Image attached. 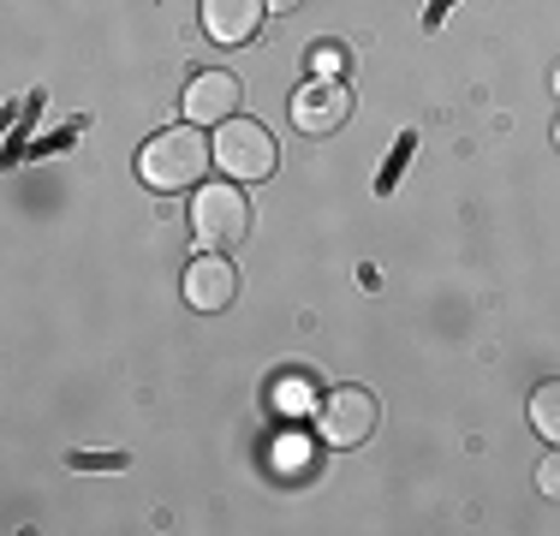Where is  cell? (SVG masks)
Wrapping results in <instances>:
<instances>
[{
	"label": "cell",
	"instance_id": "5",
	"mask_svg": "<svg viewBox=\"0 0 560 536\" xmlns=\"http://www.w3.org/2000/svg\"><path fill=\"white\" fill-rule=\"evenodd\" d=\"M352 119V96H346L340 78H311V84L292 96V126L311 131V138H328Z\"/></svg>",
	"mask_w": 560,
	"mask_h": 536
},
{
	"label": "cell",
	"instance_id": "2",
	"mask_svg": "<svg viewBox=\"0 0 560 536\" xmlns=\"http://www.w3.org/2000/svg\"><path fill=\"white\" fill-rule=\"evenodd\" d=\"M191 233H197V245H209V250L245 245V238H250V197L238 191V179L197 185V197H191Z\"/></svg>",
	"mask_w": 560,
	"mask_h": 536
},
{
	"label": "cell",
	"instance_id": "1",
	"mask_svg": "<svg viewBox=\"0 0 560 536\" xmlns=\"http://www.w3.org/2000/svg\"><path fill=\"white\" fill-rule=\"evenodd\" d=\"M209 167H215V138H203L197 126L162 131V138H150L138 155V173H143L150 191H197Z\"/></svg>",
	"mask_w": 560,
	"mask_h": 536
},
{
	"label": "cell",
	"instance_id": "9",
	"mask_svg": "<svg viewBox=\"0 0 560 536\" xmlns=\"http://www.w3.org/2000/svg\"><path fill=\"white\" fill-rule=\"evenodd\" d=\"M530 429H537L549 447H560V382H542L530 394Z\"/></svg>",
	"mask_w": 560,
	"mask_h": 536
},
{
	"label": "cell",
	"instance_id": "13",
	"mask_svg": "<svg viewBox=\"0 0 560 536\" xmlns=\"http://www.w3.org/2000/svg\"><path fill=\"white\" fill-rule=\"evenodd\" d=\"M555 96H560V66H555Z\"/></svg>",
	"mask_w": 560,
	"mask_h": 536
},
{
	"label": "cell",
	"instance_id": "10",
	"mask_svg": "<svg viewBox=\"0 0 560 536\" xmlns=\"http://www.w3.org/2000/svg\"><path fill=\"white\" fill-rule=\"evenodd\" d=\"M346 72V54L335 48V43H316V54H311V78H340Z\"/></svg>",
	"mask_w": 560,
	"mask_h": 536
},
{
	"label": "cell",
	"instance_id": "12",
	"mask_svg": "<svg viewBox=\"0 0 560 536\" xmlns=\"http://www.w3.org/2000/svg\"><path fill=\"white\" fill-rule=\"evenodd\" d=\"M262 7H269V12H299L304 0H262Z\"/></svg>",
	"mask_w": 560,
	"mask_h": 536
},
{
	"label": "cell",
	"instance_id": "6",
	"mask_svg": "<svg viewBox=\"0 0 560 536\" xmlns=\"http://www.w3.org/2000/svg\"><path fill=\"white\" fill-rule=\"evenodd\" d=\"M233 299H238V275H233V263H226V257L209 250V257H197L191 268H185V304H191V311L215 316Z\"/></svg>",
	"mask_w": 560,
	"mask_h": 536
},
{
	"label": "cell",
	"instance_id": "4",
	"mask_svg": "<svg viewBox=\"0 0 560 536\" xmlns=\"http://www.w3.org/2000/svg\"><path fill=\"white\" fill-rule=\"evenodd\" d=\"M382 423V406L370 387H335V394L316 406V435L328 441V447H364L370 435H376Z\"/></svg>",
	"mask_w": 560,
	"mask_h": 536
},
{
	"label": "cell",
	"instance_id": "14",
	"mask_svg": "<svg viewBox=\"0 0 560 536\" xmlns=\"http://www.w3.org/2000/svg\"><path fill=\"white\" fill-rule=\"evenodd\" d=\"M555 143H560V119H555Z\"/></svg>",
	"mask_w": 560,
	"mask_h": 536
},
{
	"label": "cell",
	"instance_id": "11",
	"mask_svg": "<svg viewBox=\"0 0 560 536\" xmlns=\"http://www.w3.org/2000/svg\"><path fill=\"white\" fill-rule=\"evenodd\" d=\"M537 489H542V494H549V501H560V447H555V453H549V459H542V465H537Z\"/></svg>",
	"mask_w": 560,
	"mask_h": 536
},
{
	"label": "cell",
	"instance_id": "8",
	"mask_svg": "<svg viewBox=\"0 0 560 536\" xmlns=\"http://www.w3.org/2000/svg\"><path fill=\"white\" fill-rule=\"evenodd\" d=\"M262 0H203V31H209V43H221V48H245L250 36H257V24H262Z\"/></svg>",
	"mask_w": 560,
	"mask_h": 536
},
{
	"label": "cell",
	"instance_id": "3",
	"mask_svg": "<svg viewBox=\"0 0 560 536\" xmlns=\"http://www.w3.org/2000/svg\"><path fill=\"white\" fill-rule=\"evenodd\" d=\"M275 138H269V126H257V119H245V114H233V119H221L215 126V167H221V179H238V185H257V179H269L275 173Z\"/></svg>",
	"mask_w": 560,
	"mask_h": 536
},
{
	"label": "cell",
	"instance_id": "7",
	"mask_svg": "<svg viewBox=\"0 0 560 536\" xmlns=\"http://www.w3.org/2000/svg\"><path fill=\"white\" fill-rule=\"evenodd\" d=\"M238 102H245V90H238L233 72H197L191 84H185V114H191V126H221V119L238 114Z\"/></svg>",
	"mask_w": 560,
	"mask_h": 536
}]
</instances>
